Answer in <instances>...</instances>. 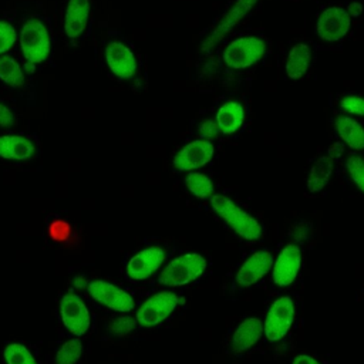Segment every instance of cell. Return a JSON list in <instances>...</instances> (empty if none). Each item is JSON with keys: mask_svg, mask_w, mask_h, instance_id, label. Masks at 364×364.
<instances>
[{"mask_svg": "<svg viewBox=\"0 0 364 364\" xmlns=\"http://www.w3.org/2000/svg\"><path fill=\"white\" fill-rule=\"evenodd\" d=\"M91 14L92 10L90 0H67L61 18V27L65 38L73 43L81 40L90 27Z\"/></svg>", "mask_w": 364, "mask_h": 364, "instance_id": "obj_10", "label": "cell"}, {"mask_svg": "<svg viewBox=\"0 0 364 364\" xmlns=\"http://www.w3.org/2000/svg\"><path fill=\"white\" fill-rule=\"evenodd\" d=\"M263 336V323L256 317H249L240 321L232 337L230 348L235 354H243L257 344Z\"/></svg>", "mask_w": 364, "mask_h": 364, "instance_id": "obj_18", "label": "cell"}, {"mask_svg": "<svg viewBox=\"0 0 364 364\" xmlns=\"http://www.w3.org/2000/svg\"><path fill=\"white\" fill-rule=\"evenodd\" d=\"M346 168L354 185L364 192V159L358 155H351L346 161Z\"/></svg>", "mask_w": 364, "mask_h": 364, "instance_id": "obj_29", "label": "cell"}, {"mask_svg": "<svg viewBox=\"0 0 364 364\" xmlns=\"http://www.w3.org/2000/svg\"><path fill=\"white\" fill-rule=\"evenodd\" d=\"M273 256L267 250L252 253L239 267L236 273V283L240 287H250L260 282L273 266Z\"/></svg>", "mask_w": 364, "mask_h": 364, "instance_id": "obj_15", "label": "cell"}, {"mask_svg": "<svg viewBox=\"0 0 364 364\" xmlns=\"http://www.w3.org/2000/svg\"><path fill=\"white\" fill-rule=\"evenodd\" d=\"M185 186L188 191L199 199H210L215 195L213 182L200 172H192L185 178Z\"/></svg>", "mask_w": 364, "mask_h": 364, "instance_id": "obj_24", "label": "cell"}, {"mask_svg": "<svg viewBox=\"0 0 364 364\" xmlns=\"http://www.w3.org/2000/svg\"><path fill=\"white\" fill-rule=\"evenodd\" d=\"M334 128L340 139L351 149H364V128L350 117H338L334 122Z\"/></svg>", "mask_w": 364, "mask_h": 364, "instance_id": "obj_20", "label": "cell"}, {"mask_svg": "<svg viewBox=\"0 0 364 364\" xmlns=\"http://www.w3.org/2000/svg\"><path fill=\"white\" fill-rule=\"evenodd\" d=\"M136 326V320L128 314H119L114 317L108 326L107 330L112 337H125L128 336Z\"/></svg>", "mask_w": 364, "mask_h": 364, "instance_id": "obj_27", "label": "cell"}, {"mask_svg": "<svg viewBox=\"0 0 364 364\" xmlns=\"http://www.w3.org/2000/svg\"><path fill=\"white\" fill-rule=\"evenodd\" d=\"M208 267L206 259L199 253H183L172 259L159 273L158 282L168 287H182L198 280Z\"/></svg>", "mask_w": 364, "mask_h": 364, "instance_id": "obj_3", "label": "cell"}, {"mask_svg": "<svg viewBox=\"0 0 364 364\" xmlns=\"http://www.w3.org/2000/svg\"><path fill=\"white\" fill-rule=\"evenodd\" d=\"M210 206L215 213L242 239L257 240L262 236L260 223L245 209L225 195H213Z\"/></svg>", "mask_w": 364, "mask_h": 364, "instance_id": "obj_2", "label": "cell"}, {"mask_svg": "<svg viewBox=\"0 0 364 364\" xmlns=\"http://www.w3.org/2000/svg\"><path fill=\"white\" fill-rule=\"evenodd\" d=\"M301 266V252L300 247L294 243H289L279 253L277 259L272 266V279L273 283L279 287L290 286L300 270Z\"/></svg>", "mask_w": 364, "mask_h": 364, "instance_id": "obj_13", "label": "cell"}, {"mask_svg": "<svg viewBox=\"0 0 364 364\" xmlns=\"http://www.w3.org/2000/svg\"><path fill=\"white\" fill-rule=\"evenodd\" d=\"M199 132L200 135L206 139V141H210L213 139L220 131H219V127L216 124V121L213 119H206L202 122V125L199 127Z\"/></svg>", "mask_w": 364, "mask_h": 364, "instance_id": "obj_32", "label": "cell"}, {"mask_svg": "<svg viewBox=\"0 0 364 364\" xmlns=\"http://www.w3.org/2000/svg\"><path fill=\"white\" fill-rule=\"evenodd\" d=\"M215 121L222 134L230 135V134L236 132L245 121V111H243L242 104H239L236 101L223 102L216 112Z\"/></svg>", "mask_w": 364, "mask_h": 364, "instance_id": "obj_19", "label": "cell"}, {"mask_svg": "<svg viewBox=\"0 0 364 364\" xmlns=\"http://www.w3.org/2000/svg\"><path fill=\"white\" fill-rule=\"evenodd\" d=\"M104 61L108 71L118 80H131L138 70L136 55L121 40H109L104 47Z\"/></svg>", "mask_w": 364, "mask_h": 364, "instance_id": "obj_9", "label": "cell"}, {"mask_svg": "<svg viewBox=\"0 0 364 364\" xmlns=\"http://www.w3.org/2000/svg\"><path fill=\"white\" fill-rule=\"evenodd\" d=\"M340 108L344 112L364 117V98L358 95H347L340 101Z\"/></svg>", "mask_w": 364, "mask_h": 364, "instance_id": "obj_30", "label": "cell"}, {"mask_svg": "<svg viewBox=\"0 0 364 364\" xmlns=\"http://www.w3.org/2000/svg\"><path fill=\"white\" fill-rule=\"evenodd\" d=\"M60 318L65 330L74 337H82L91 327V314L84 300L74 291H67L58 303Z\"/></svg>", "mask_w": 364, "mask_h": 364, "instance_id": "obj_6", "label": "cell"}, {"mask_svg": "<svg viewBox=\"0 0 364 364\" xmlns=\"http://www.w3.org/2000/svg\"><path fill=\"white\" fill-rule=\"evenodd\" d=\"M24 68L10 54L0 55V81L10 87L18 88L24 84Z\"/></svg>", "mask_w": 364, "mask_h": 364, "instance_id": "obj_23", "label": "cell"}, {"mask_svg": "<svg viewBox=\"0 0 364 364\" xmlns=\"http://www.w3.org/2000/svg\"><path fill=\"white\" fill-rule=\"evenodd\" d=\"M18 44L26 63L44 64L53 53V31L48 20L40 14L28 16L20 26Z\"/></svg>", "mask_w": 364, "mask_h": 364, "instance_id": "obj_1", "label": "cell"}, {"mask_svg": "<svg viewBox=\"0 0 364 364\" xmlns=\"http://www.w3.org/2000/svg\"><path fill=\"white\" fill-rule=\"evenodd\" d=\"M291 364H320V363L316 358H313V357H310L307 354H300V355L293 358Z\"/></svg>", "mask_w": 364, "mask_h": 364, "instance_id": "obj_34", "label": "cell"}, {"mask_svg": "<svg viewBox=\"0 0 364 364\" xmlns=\"http://www.w3.org/2000/svg\"><path fill=\"white\" fill-rule=\"evenodd\" d=\"M351 27V17L346 9L331 6L324 9L317 18L316 31L320 40L326 43H336L341 40Z\"/></svg>", "mask_w": 364, "mask_h": 364, "instance_id": "obj_11", "label": "cell"}, {"mask_svg": "<svg viewBox=\"0 0 364 364\" xmlns=\"http://www.w3.org/2000/svg\"><path fill=\"white\" fill-rule=\"evenodd\" d=\"M311 50L307 44L299 43L291 47L286 60V74L290 80L301 78L310 65Z\"/></svg>", "mask_w": 364, "mask_h": 364, "instance_id": "obj_21", "label": "cell"}, {"mask_svg": "<svg viewBox=\"0 0 364 364\" xmlns=\"http://www.w3.org/2000/svg\"><path fill=\"white\" fill-rule=\"evenodd\" d=\"M88 284H90V280H88V277L85 274H77V276L73 277V286L75 289L82 290V289H87Z\"/></svg>", "mask_w": 364, "mask_h": 364, "instance_id": "obj_33", "label": "cell"}, {"mask_svg": "<svg viewBox=\"0 0 364 364\" xmlns=\"http://www.w3.org/2000/svg\"><path fill=\"white\" fill-rule=\"evenodd\" d=\"M84 353L82 341L78 337L67 340L54 355V364H77Z\"/></svg>", "mask_w": 364, "mask_h": 364, "instance_id": "obj_25", "label": "cell"}, {"mask_svg": "<svg viewBox=\"0 0 364 364\" xmlns=\"http://www.w3.org/2000/svg\"><path fill=\"white\" fill-rule=\"evenodd\" d=\"M347 13L350 14V17H357L358 14H361V13H363V4H361V3H357V1H354V3L348 4V7H347Z\"/></svg>", "mask_w": 364, "mask_h": 364, "instance_id": "obj_35", "label": "cell"}, {"mask_svg": "<svg viewBox=\"0 0 364 364\" xmlns=\"http://www.w3.org/2000/svg\"><path fill=\"white\" fill-rule=\"evenodd\" d=\"M87 291L91 296V299L95 300L98 304L119 314H127L132 311L135 307L132 296L122 287L108 280H91L87 287Z\"/></svg>", "mask_w": 364, "mask_h": 364, "instance_id": "obj_8", "label": "cell"}, {"mask_svg": "<svg viewBox=\"0 0 364 364\" xmlns=\"http://www.w3.org/2000/svg\"><path fill=\"white\" fill-rule=\"evenodd\" d=\"M264 53L266 43L260 37H239L226 46L223 51V63L232 70H245L256 64Z\"/></svg>", "mask_w": 364, "mask_h": 364, "instance_id": "obj_4", "label": "cell"}, {"mask_svg": "<svg viewBox=\"0 0 364 364\" xmlns=\"http://www.w3.org/2000/svg\"><path fill=\"white\" fill-rule=\"evenodd\" d=\"M183 303V299L172 291H159L146 299L136 310L135 320L142 327H155L164 323L176 307Z\"/></svg>", "mask_w": 364, "mask_h": 364, "instance_id": "obj_5", "label": "cell"}, {"mask_svg": "<svg viewBox=\"0 0 364 364\" xmlns=\"http://www.w3.org/2000/svg\"><path fill=\"white\" fill-rule=\"evenodd\" d=\"M341 152H343V148H341L338 144H334V145L328 149L327 155H328L330 158H333V159H337V158L341 155Z\"/></svg>", "mask_w": 364, "mask_h": 364, "instance_id": "obj_36", "label": "cell"}, {"mask_svg": "<svg viewBox=\"0 0 364 364\" xmlns=\"http://www.w3.org/2000/svg\"><path fill=\"white\" fill-rule=\"evenodd\" d=\"M334 159L328 155L320 156L310 168L307 175V189L313 193L320 192L328 183L330 176L333 173Z\"/></svg>", "mask_w": 364, "mask_h": 364, "instance_id": "obj_22", "label": "cell"}, {"mask_svg": "<svg viewBox=\"0 0 364 364\" xmlns=\"http://www.w3.org/2000/svg\"><path fill=\"white\" fill-rule=\"evenodd\" d=\"M256 3L257 0H236V3L225 13V16L216 24L213 31L202 43V50L206 51L209 48H213L222 40V37H225L232 30V27L236 26Z\"/></svg>", "mask_w": 364, "mask_h": 364, "instance_id": "obj_17", "label": "cell"}, {"mask_svg": "<svg viewBox=\"0 0 364 364\" xmlns=\"http://www.w3.org/2000/svg\"><path fill=\"white\" fill-rule=\"evenodd\" d=\"M17 40L18 33L16 27L7 20H0V55L7 54L14 47Z\"/></svg>", "mask_w": 364, "mask_h": 364, "instance_id": "obj_28", "label": "cell"}, {"mask_svg": "<svg viewBox=\"0 0 364 364\" xmlns=\"http://www.w3.org/2000/svg\"><path fill=\"white\" fill-rule=\"evenodd\" d=\"M37 155L36 142L23 134L0 135V159L10 162H27Z\"/></svg>", "mask_w": 364, "mask_h": 364, "instance_id": "obj_16", "label": "cell"}, {"mask_svg": "<svg viewBox=\"0 0 364 364\" xmlns=\"http://www.w3.org/2000/svg\"><path fill=\"white\" fill-rule=\"evenodd\" d=\"M294 314L296 307L293 299L289 296L276 299L266 314L263 323V336L272 343L283 340L294 321Z\"/></svg>", "mask_w": 364, "mask_h": 364, "instance_id": "obj_7", "label": "cell"}, {"mask_svg": "<svg viewBox=\"0 0 364 364\" xmlns=\"http://www.w3.org/2000/svg\"><path fill=\"white\" fill-rule=\"evenodd\" d=\"M165 252L159 246H149L136 252L127 263L125 276L131 282L149 279L164 263Z\"/></svg>", "mask_w": 364, "mask_h": 364, "instance_id": "obj_12", "label": "cell"}, {"mask_svg": "<svg viewBox=\"0 0 364 364\" xmlns=\"http://www.w3.org/2000/svg\"><path fill=\"white\" fill-rule=\"evenodd\" d=\"M213 154L215 146L210 141L195 139L178 151L172 164L181 172L193 171L206 165L213 158Z\"/></svg>", "mask_w": 364, "mask_h": 364, "instance_id": "obj_14", "label": "cell"}, {"mask_svg": "<svg viewBox=\"0 0 364 364\" xmlns=\"http://www.w3.org/2000/svg\"><path fill=\"white\" fill-rule=\"evenodd\" d=\"M17 122L14 111L4 102L0 101V128H11Z\"/></svg>", "mask_w": 364, "mask_h": 364, "instance_id": "obj_31", "label": "cell"}, {"mask_svg": "<svg viewBox=\"0 0 364 364\" xmlns=\"http://www.w3.org/2000/svg\"><path fill=\"white\" fill-rule=\"evenodd\" d=\"M6 364H38L33 353L21 343H10L3 348Z\"/></svg>", "mask_w": 364, "mask_h": 364, "instance_id": "obj_26", "label": "cell"}]
</instances>
